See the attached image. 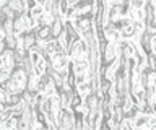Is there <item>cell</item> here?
I'll use <instances>...</instances> for the list:
<instances>
[{
  "label": "cell",
  "instance_id": "4fadbf2b",
  "mask_svg": "<svg viewBox=\"0 0 156 130\" xmlns=\"http://www.w3.org/2000/svg\"><path fill=\"white\" fill-rule=\"evenodd\" d=\"M29 15H31L34 20L41 18V16L44 15V7H42V5H34L33 8H29Z\"/></svg>",
  "mask_w": 156,
  "mask_h": 130
},
{
  "label": "cell",
  "instance_id": "2e32d148",
  "mask_svg": "<svg viewBox=\"0 0 156 130\" xmlns=\"http://www.w3.org/2000/svg\"><path fill=\"white\" fill-rule=\"evenodd\" d=\"M145 31L148 33L151 37H154V36H156V20H154V21H151L150 25L146 26V30H145Z\"/></svg>",
  "mask_w": 156,
  "mask_h": 130
},
{
  "label": "cell",
  "instance_id": "277c9868",
  "mask_svg": "<svg viewBox=\"0 0 156 130\" xmlns=\"http://www.w3.org/2000/svg\"><path fill=\"white\" fill-rule=\"evenodd\" d=\"M51 28H52V37H55V39H57V37L60 36V33L65 30V18H63L62 15H57V18L54 20Z\"/></svg>",
  "mask_w": 156,
  "mask_h": 130
},
{
  "label": "cell",
  "instance_id": "603a6c76",
  "mask_svg": "<svg viewBox=\"0 0 156 130\" xmlns=\"http://www.w3.org/2000/svg\"><path fill=\"white\" fill-rule=\"evenodd\" d=\"M76 2H80V0H68V3H70V5H75Z\"/></svg>",
  "mask_w": 156,
  "mask_h": 130
},
{
  "label": "cell",
  "instance_id": "8fae6325",
  "mask_svg": "<svg viewBox=\"0 0 156 130\" xmlns=\"http://www.w3.org/2000/svg\"><path fill=\"white\" fill-rule=\"evenodd\" d=\"M41 109L46 112V115L49 112H52V111H55V109H54V104H52V96H46V98H44L42 104H41Z\"/></svg>",
  "mask_w": 156,
  "mask_h": 130
},
{
  "label": "cell",
  "instance_id": "9c48e42d",
  "mask_svg": "<svg viewBox=\"0 0 156 130\" xmlns=\"http://www.w3.org/2000/svg\"><path fill=\"white\" fill-rule=\"evenodd\" d=\"M148 122H150V115L148 114H138L136 117L133 119V128H143V127H148Z\"/></svg>",
  "mask_w": 156,
  "mask_h": 130
},
{
  "label": "cell",
  "instance_id": "ac0fdd59",
  "mask_svg": "<svg viewBox=\"0 0 156 130\" xmlns=\"http://www.w3.org/2000/svg\"><path fill=\"white\" fill-rule=\"evenodd\" d=\"M75 81H76V85L85 83V81H88V75L86 73H76L75 75Z\"/></svg>",
  "mask_w": 156,
  "mask_h": 130
},
{
  "label": "cell",
  "instance_id": "7a4b0ae2",
  "mask_svg": "<svg viewBox=\"0 0 156 130\" xmlns=\"http://www.w3.org/2000/svg\"><path fill=\"white\" fill-rule=\"evenodd\" d=\"M136 44H138L140 51L143 52L145 55L153 54V47H151V36H150L146 31L140 33V34L136 36Z\"/></svg>",
  "mask_w": 156,
  "mask_h": 130
},
{
  "label": "cell",
  "instance_id": "9a60e30c",
  "mask_svg": "<svg viewBox=\"0 0 156 130\" xmlns=\"http://www.w3.org/2000/svg\"><path fill=\"white\" fill-rule=\"evenodd\" d=\"M2 28H3V31L7 33V34H12V33H13V20H12V18H8Z\"/></svg>",
  "mask_w": 156,
  "mask_h": 130
},
{
  "label": "cell",
  "instance_id": "52a82bcc",
  "mask_svg": "<svg viewBox=\"0 0 156 130\" xmlns=\"http://www.w3.org/2000/svg\"><path fill=\"white\" fill-rule=\"evenodd\" d=\"M20 36L23 37V46H24V49H31L33 46H36V42H37L36 31H31V33H21Z\"/></svg>",
  "mask_w": 156,
  "mask_h": 130
},
{
  "label": "cell",
  "instance_id": "5bb4252c",
  "mask_svg": "<svg viewBox=\"0 0 156 130\" xmlns=\"http://www.w3.org/2000/svg\"><path fill=\"white\" fill-rule=\"evenodd\" d=\"M83 106V96L80 93H76L75 94V98L72 99V104H70V109L72 111H76V109H80Z\"/></svg>",
  "mask_w": 156,
  "mask_h": 130
},
{
  "label": "cell",
  "instance_id": "ffe728a7",
  "mask_svg": "<svg viewBox=\"0 0 156 130\" xmlns=\"http://www.w3.org/2000/svg\"><path fill=\"white\" fill-rule=\"evenodd\" d=\"M8 20V16H7V13H5L2 8H0V26H3L5 25V21Z\"/></svg>",
  "mask_w": 156,
  "mask_h": 130
},
{
  "label": "cell",
  "instance_id": "8992f818",
  "mask_svg": "<svg viewBox=\"0 0 156 130\" xmlns=\"http://www.w3.org/2000/svg\"><path fill=\"white\" fill-rule=\"evenodd\" d=\"M138 36V33H136L135 30V26H133V23H129V25H125L124 26V30L120 31V39H127V41H132L133 37Z\"/></svg>",
  "mask_w": 156,
  "mask_h": 130
},
{
  "label": "cell",
  "instance_id": "30bf717a",
  "mask_svg": "<svg viewBox=\"0 0 156 130\" xmlns=\"http://www.w3.org/2000/svg\"><path fill=\"white\" fill-rule=\"evenodd\" d=\"M5 42H7V47L10 51H15L18 47V34H15V33L7 34L5 36Z\"/></svg>",
  "mask_w": 156,
  "mask_h": 130
},
{
  "label": "cell",
  "instance_id": "6da1fadb",
  "mask_svg": "<svg viewBox=\"0 0 156 130\" xmlns=\"http://www.w3.org/2000/svg\"><path fill=\"white\" fill-rule=\"evenodd\" d=\"M88 49H90V47H88L86 41L81 37V39L72 42L70 47L67 49V54H68V57H70V59H80V57H85V55H86Z\"/></svg>",
  "mask_w": 156,
  "mask_h": 130
},
{
  "label": "cell",
  "instance_id": "44dd1931",
  "mask_svg": "<svg viewBox=\"0 0 156 130\" xmlns=\"http://www.w3.org/2000/svg\"><path fill=\"white\" fill-rule=\"evenodd\" d=\"M151 47H153V52L156 54V36L151 37Z\"/></svg>",
  "mask_w": 156,
  "mask_h": 130
},
{
  "label": "cell",
  "instance_id": "5b68a950",
  "mask_svg": "<svg viewBox=\"0 0 156 130\" xmlns=\"http://www.w3.org/2000/svg\"><path fill=\"white\" fill-rule=\"evenodd\" d=\"M36 36H37V41H42V42H47L49 39L52 37V28L51 25H42L36 30Z\"/></svg>",
  "mask_w": 156,
  "mask_h": 130
},
{
  "label": "cell",
  "instance_id": "d6986e66",
  "mask_svg": "<svg viewBox=\"0 0 156 130\" xmlns=\"http://www.w3.org/2000/svg\"><path fill=\"white\" fill-rule=\"evenodd\" d=\"M44 12L46 13H52V10H54V2L52 0H46V3H44Z\"/></svg>",
  "mask_w": 156,
  "mask_h": 130
},
{
  "label": "cell",
  "instance_id": "7c38bea8",
  "mask_svg": "<svg viewBox=\"0 0 156 130\" xmlns=\"http://www.w3.org/2000/svg\"><path fill=\"white\" fill-rule=\"evenodd\" d=\"M18 120H20L18 115H12V117H8L5 120L2 127L3 128H18Z\"/></svg>",
  "mask_w": 156,
  "mask_h": 130
},
{
  "label": "cell",
  "instance_id": "7402d4cb",
  "mask_svg": "<svg viewBox=\"0 0 156 130\" xmlns=\"http://www.w3.org/2000/svg\"><path fill=\"white\" fill-rule=\"evenodd\" d=\"M34 2H36L37 5H44V3H46V0H34Z\"/></svg>",
  "mask_w": 156,
  "mask_h": 130
},
{
  "label": "cell",
  "instance_id": "e0dca14e",
  "mask_svg": "<svg viewBox=\"0 0 156 130\" xmlns=\"http://www.w3.org/2000/svg\"><path fill=\"white\" fill-rule=\"evenodd\" d=\"M145 5V0H130V7L136 10V8H143Z\"/></svg>",
  "mask_w": 156,
  "mask_h": 130
},
{
  "label": "cell",
  "instance_id": "3957f363",
  "mask_svg": "<svg viewBox=\"0 0 156 130\" xmlns=\"http://www.w3.org/2000/svg\"><path fill=\"white\" fill-rule=\"evenodd\" d=\"M72 64H73V70H75V73H86L88 69H90V62H88L86 57L72 59Z\"/></svg>",
  "mask_w": 156,
  "mask_h": 130
},
{
  "label": "cell",
  "instance_id": "ba28073f",
  "mask_svg": "<svg viewBox=\"0 0 156 130\" xmlns=\"http://www.w3.org/2000/svg\"><path fill=\"white\" fill-rule=\"evenodd\" d=\"M26 13H18L16 18L13 20V33L18 34V36L24 31V18H26Z\"/></svg>",
  "mask_w": 156,
  "mask_h": 130
}]
</instances>
